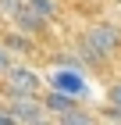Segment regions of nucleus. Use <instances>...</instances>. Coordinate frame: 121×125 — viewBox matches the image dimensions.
<instances>
[{"instance_id":"1","label":"nucleus","mask_w":121,"mask_h":125,"mask_svg":"<svg viewBox=\"0 0 121 125\" xmlns=\"http://www.w3.org/2000/svg\"><path fill=\"white\" fill-rule=\"evenodd\" d=\"M78 50L89 61H96V64L121 57V25L118 21H93L78 36Z\"/></svg>"},{"instance_id":"2","label":"nucleus","mask_w":121,"mask_h":125,"mask_svg":"<svg viewBox=\"0 0 121 125\" xmlns=\"http://www.w3.org/2000/svg\"><path fill=\"white\" fill-rule=\"evenodd\" d=\"M0 104L7 107L18 122H47L50 118V111H47V104L39 100V93H4Z\"/></svg>"},{"instance_id":"3","label":"nucleus","mask_w":121,"mask_h":125,"mask_svg":"<svg viewBox=\"0 0 121 125\" xmlns=\"http://www.w3.org/2000/svg\"><path fill=\"white\" fill-rule=\"evenodd\" d=\"M0 82H4V93H39V89H43L39 72L28 68V64H21V61H14V64L0 75Z\"/></svg>"},{"instance_id":"4","label":"nucleus","mask_w":121,"mask_h":125,"mask_svg":"<svg viewBox=\"0 0 121 125\" xmlns=\"http://www.w3.org/2000/svg\"><path fill=\"white\" fill-rule=\"evenodd\" d=\"M7 21H11V25H18L21 32H28V36H36V39H39V36H43V32L50 29V18H47V14H39V11L32 7L28 0H25V4H21L18 11H14V14H11Z\"/></svg>"},{"instance_id":"5","label":"nucleus","mask_w":121,"mask_h":125,"mask_svg":"<svg viewBox=\"0 0 121 125\" xmlns=\"http://www.w3.org/2000/svg\"><path fill=\"white\" fill-rule=\"evenodd\" d=\"M0 43H4V47L11 50V54H36V36H28V32H21L18 25H11L7 32H4V36H0Z\"/></svg>"},{"instance_id":"6","label":"nucleus","mask_w":121,"mask_h":125,"mask_svg":"<svg viewBox=\"0 0 121 125\" xmlns=\"http://www.w3.org/2000/svg\"><path fill=\"white\" fill-rule=\"evenodd\" d=\"M43 104H47V111H50V118H61L64 111H71L78 100H75L71 93H64V89H50L47 96H43Z\"/></svg>"},{"instance_id":"7","label":"nucleus","mask_w":121,"mask_h":125,"mask_svg":"<svg viewBox=\"0 0 121 125\" xmlns=\"http://www.w3.org/2000/svg\"><path fill=\"white\" fill-rule=\"evenodd\" d=\"M107 118H121V82L107 86Z\"/></svg>"},{"instance_id":"8","label":"nucleus","mask_w":121,"mask_h":125,"mask_svg":"<svg viewBox=\"0 0 121 125\" xmlns=\"http://www.w3.org/2000/svg\"><path fill=\"white\" fill-rule=\"evenodd\" d=\"M57 122H96V115H93V111H85L82 104H75L71 111H64V115L57 118Z\"/></svg>"},{"instance_id":"9","label":"nucleus","mask_w":121,"mask_h":125,"mask_svg":"<svg viewBox=\"0 0 121 125\" xmlns=\"http://www.w3.org/2000/svg\"><path fill=\"white\" fill-rule=\"evenodd\" d=\"M28 4H32L39 14H47V18L54 21V14H57V0H28Z\"/></svg>"},{"instance_id":"10","label":"nucleus","mask_w":121,"mask_h":125,"mask_svg":"<svg viewBox=\"0 0 121 125\" xmlns=\"http://www.w3.org/2000/svg\"><path fill=\"white\" fill-rule=\"evenodd\" d=\"M21 4H25V0H0V14H4V18H11Z\"/></svg>"},{"instance_id":"11","label":"nucleus","mask_w":121,"mask_h":125,"mask_svg":"<svg viewBox=\"0 0 121 125\" xmlns=\"http://www.w3.org/2000/svg\"><path fill=\"white\" fill-rule=\"evenodd\" d=\"M11 64H14V54H11V50L4 47V43H0V75H4V72H7Z\"/></svg>"},{"instance_id":"12","label":"nucleus","mask_w":121,"mask_h":125,"mask_svg":"<svg viewBox=\"0 0 121 125\" xmlns=\"http://www.w3.org/2000/svg\"><path fill=\"white\" fill-rule=\"evenodd\" d=\"M0 125H18V118L11 115V111H7L4 104H0Z\"/></svg>"},{"instance_id":"13","label":"nucleus","mask_w":121,"mask_h":125,"mask_svg":"<svg viewBox=\"0 0 121 125\" xmlns=\"http://www.w3.org/2000/svg\"><path fill=\"white\" fill-rule=\"evenodd\" d=\"M0 18H4V14H0Z\"/></svg>"},{"instance_id":"14","label":"nucleus","mask_w":121,"mask_h":125,"mask_svg":"<svg viewBox=\"0 0 121 125\" xmlns=\"http://www.w3.org/2000/svg\"><path fill=\"white\" fill-rule=\"evenodd\" d=\"M118 4H121V0H118Z\"/></svg>"}]
</instances>
